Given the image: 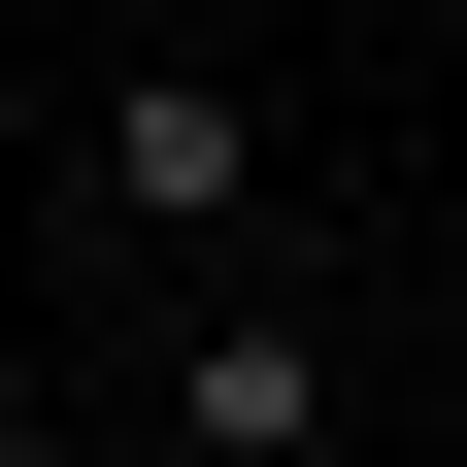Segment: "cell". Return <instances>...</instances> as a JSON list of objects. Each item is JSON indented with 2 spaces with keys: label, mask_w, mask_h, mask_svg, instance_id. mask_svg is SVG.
Listing matches in <instances>:
<instances>
[{
  "label": "cell",
  "mask_w": 467,
  "mask_h": 467,
  "mask_svg": "<svg viewBox=\"0 0 467 467\" xmlns=\"http://www.w3.org/2000/svg\"><path fill=\"white\" fill-rule=\"evenodd\" d=\"M67 201L167 234V267L234 301V234H267V100H234V67H100V100H67Z\"/></svg>",
  "instance_id": "obj_1"
},
{
  "label": "cell",
  "mask_w": 467,
  "mask_h": 467,
  "mask_svg": "<svg viewBox=\"0 0 467 467\" xmlns=\"http://www.w3.org/2000/svg\"><path fill=\"white\" fill-rule=\"evenodd\" d=\"M368 434V368H334L301 267H234V301H167V467H334Z\"/></svg>",
  "instance_id": "obj_2"
}]
</instances>
